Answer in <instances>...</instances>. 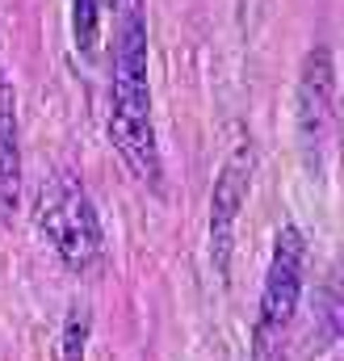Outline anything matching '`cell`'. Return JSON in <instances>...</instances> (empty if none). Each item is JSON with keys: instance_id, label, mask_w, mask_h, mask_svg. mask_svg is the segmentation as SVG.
<instances>
[{"instance_id": "6da1fadb", "label": "cell", "mask_w": 344, "mask_h": 361, "mask_svg": "<svg viewBox=\"0 0 344 361\" xmlns=\"http://www.w3.org/2000/svg\"><path fill=\"white\" fill-rule=\"evenodd\" d=\"M109 143L122 164L152 189H160V143L152 122V80H147V25L143 8L130 4L118 25L113 42V72H109Z\"/></svg>"}, {"instance_id": "7a4b0ae2", "label": "cell", "mask_w": 344, "mask_h": 361, "mask_svg": "<svg viewBox=\"0 0 344 361\" xmlns=\"http://www.w3.org/2000/svg\"><path fill=\"white\" fill-rule=\"evenodd\" d=\"M34 219L51 252L72 273H92L105 252L97 206L76 173H47L34 189Z\"/></svg>"}, {"instance_id": "3957f363", "label": "cell", "mask_w": 344, "mask_h": 361, "mask_svg": "<svg viewBox=\"0 0 344 361\" xmlns=\"http://www.w3.org/2000/svg\"><path fill=\"white\" fill-rule=\"evenodd\" d=\"M302 277H307V240L294 223H285L273 240V257H269L264 290H260L252 361H285V336L302 302Z\"/></svg>"}, {"instance_id": "277c9868", "label": "cell", "mask_w": 344, "mask_h": 361, "mask_svg": "<svg viewBox=\"0 0 344 361\" xmlns=\"http://www.w3.org/2000/svg\"><path fill=\"white\" fill-rule=\"evenodd\" d=\"M294 122L298 139L311 164H319L332 130H336V59L328 47H311L298 72V92H294Z\"/></svg>"}, {"instance_id": "5b68a950", "label": "cell", "mask_w": 344, "mask_h": 361, "mask_svg": "<svg viewBox=\"0 0 344 361\" xmlns=\"http://www.w3.org/2000/svg\"><path fill=\"white\" fill-rule=\"evenodd\" d=\"M252 169H257V156H252V143H240L214 180V193H210V257H214V269L227 277L231 269V244H235V219H240V206L248 197V185H252Z\"/></svg>"}, {"instance_id": "8992f818", "label": "cell", "mask_w": 344, "mask_h": 361, "mask_svg": "<svg viewBox=\"0 0 344 361\" xmlns=\"http://www.w3.org/2000/svg\"><path fill=\"white\" fill-rule=\"evenodd\" d=\"M17 206H21V135H17L13 89L0 72V219H13Z\"/></svg>"}, {"instance_id": "52a82bcc", "label": "cell", "mask_w": 344, "mask_h": 361, "mask_svg": "<svg viewBox=\"0 0 344 361\" xmlns=\"http://www.w3.org/2000/svg\"><path fill=\"white\" fill-rule=\"evenodd\" d=\"M101 8L105 0H72V34H76V51L92 59L97 55V38H101Z\"/></svg>"}, {"instance_id": "ba28073f", "label": "cell", "mask_w": 344, "mask_h": 361, "mask_svg": "<svg viewBox=\"0 0 344 361\" xmlns=\"http://www.w3.org/2000/svg\"><path fill=\"white\" fill-rule=\"evenodd\" d=\"M88 328H92V315L85 307H76L63 324V361H85V349H88Z\"/></svg>"}, {"instance_id": "9c48e42d", "label": "cell", "mask_w": 344, "mask_h": 361, "mask_svg": "<svg viewBox=\"0 0 344 361\" xmlns=\"http://www.w3.org/2000/svg\"><path fill=\"white\" fill-rule=\"evenodd\" d=\"M105 4H113V8H118V4H122V0H105Z\"/></svg>"}]
</instances>
